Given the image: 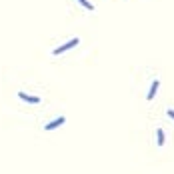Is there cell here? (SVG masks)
<instances>
[{
    "label": "cell",
    "instance_id": "2",
    "mask_svg": "<svg viewBox=\"0 0 174 174\" xmlns=\"http://www.w3.org/2000/svg\"><path fill=\"white\" fill-rule=\"evenodd\" d=\"M18 98H22L24 102H32V104L40 102V98H38V96H28V94H24V92H18Z\"/></svg>",
    "mask_w": 174,
    "mask_h": 174
},
{
    "label": "cell",
    "instance_id": "3",
    "mask_svg": "<svg viewBox=\"0 0 174 174\" xmlns=\"http://www.w3.org/2000/svg\"><path fill=\"white\" fill-rule=\"evenodd\" d=\"M60 124H64V118H56V120H52V122H48L46 130H54L56 126H60Z\"/></svg>",
    "mask_w": 174,
    "mask_h": 174
},
{
    "label": "cell",
    "instance_id": "6",
    "mask_svg": "<svg viewBox=\"0 0 174 174\" xmlns=\"http://www.w3.org/2000/svg\"><path fill=\"white\" fill-rule=\"evenodd\" d=\"M80 4H82V6H84V8H88V10H94V6H92V4L88 2V0H80Z\"/></svg>",
    "mask_w": 174,
    "mask_h": 174
},
{
    "label": "cell",
    "instance_id": "7",
    "mask_svg": "<svg viewBox=\"0 0 174 174\" xmlns=\"http://www.w3.org/2000/svg\"><path fill=\"white\" fill-rule=\"evenodd\" d=\"M166 112H168V116H170V118H174V110L170 108V110H166Z\"/></svg>",
    "mask_w": 174,
    "mask_h": 174
},
{
    "label": "cell",
    "instance_id": "5",
    "mask_svg": "<svg viewBox=\"0 0 174 174\" xmlns=\"http://www.w3.org/2000/svg\"><path fill=\"white\" fill-rule=\"evenodd\" d=\"M156 138H158V144L162 146V144H164V132H162V128L156 130Z\"/></svg>",
    "mask_w": 174,
    "mask_h": 174
},
{
    "label": "cell",
    "instance_id": "1",
    "mask_svg": "<svg viewBox=\"0 0 174 174\" xmlns=\"http://www.w3.org/2000/svg\"><path fill=\"white\" fill-rule=\"evenodd\" d=\"M76 44H78V38H72L70 42H66V44H62V46L54 48V54L58 56V54H62V52H64V50H70V48H72V46H76Z\"/></svg>",
    "mask_w": 174,
    "mask_h": 174
},
{
    "label": "cell",
    "instance_id": "4",
    "mask_svg": "<svg viewBox=\"0 0 174 174\" xmlns=\"http://www.w3.org/2000/svg\"><path fill=\"white\" fill-rule=\"evenodd\" d=\"M158 84H160V82H158V80H154V82H152V86H150V92H148V96H146V98H148V100H152V98H154V96H156V90H158Z\"/></svg>",
    "mask_w": 174,
    "mask_h": 174
}]
</instances>
